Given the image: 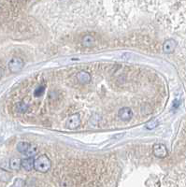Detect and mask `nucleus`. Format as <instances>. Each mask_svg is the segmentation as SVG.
I'll return each instance as SVG.
<instances>
[{"instance_id":"nucleus-9","label":"nucleus","mask_w":186,"mask_h":187,"mask_svg":"<svg viewBox=\"0 0 186 187\" xmlns=\"http://www.w3.org/2000/svg\"><path fill=\"white\" fill-rule=\"evenodd\" d=\"M34 158H26L22 160V168L26 170V171H31L34 168Z\"/></svg>"},{"instance_id":"nucleus-17","label":"nucleus","mask_w":186,"mask_h":187,"mask_svg":"<svg viewBox=\"0 0 186 187\" xmlns=\"http://www.w3.org/2000/svg\"><path fill=\"white\" fill-rule=\"evenodd\" d=\"M24 186V181L22 179H16L15 182L12 184V187H23Z\"/></svg>"},{"instance_id":"nucleus-7","label":"nucleus","mask_w":186,"mask_h":187,"mask_svg":"<svg viewBox=\"0 0 186 187\" xmlns=\"http://www.w3.org/2000/svg\"><path fill=\"white\" fill-rule=\"evenodd\" d=\"M76 78L78 80V81L81 84H86L89 83L92 81V76L89 72H87L86 70H81L80 72L77 73Z\"/></svg>"},{"instance_id":"nucleus-14","label":"nucleus","mask_w":186,"mask_h":187,"mask_svg":"<svg viewBox=\"0 0 186 187\" xmlns=\"http://www.w3.org/2000/svg\"><path fill=\"white\" fill-rule=\"evenodd\" d=\"M10 179H11V175H10L9 172H8L7 170H4V169H0V182H7Z\"/></svg>"},{"instance_id":"nucleus-10","label":"nucleus","mask_w":186,"mask_h":187,"mask_svg":"<svg viewBox=\"0 0 186 187\" xmlns=\"http://www.w3.org/2000/svg\"><path fill=\"white\" fill-rule=\"evenodd\" d=\"M22 167V160L18 157H12L9 160V168L12 170H19Z\"/></svg>"},{"instance_id":"nucleus-15","label":"nucleus","mask_w":186,"mask_h":187,"mask_svg":"<svg viewBox=\"0 0 186 187\" xmlns=\"http://www.w3.org/2000/svg\"><path fill=\"white\" fill-rule=\"evenodd\" d=\"M158 124H159V121L156 120V119H153V120L149 121V122L146 123L145 127H146L148 130H153V129H154L155 127L158 126Z\"/></svg>"},{"instance_id":"nucleus-18","label":"nucleus","mask_w":186,"mask_h":187,"mask_svg":"<svg viewBox=\"0 0 186 187\" xmlns=\"http://www.w3.org/2000/svg\"><path fill=\"white\" fill-rule=\"evenodd\" d=\"M3 68H1V67H0V79H1L2 78V76H3Z\"/></svg>"},{"instance_id":"nucleus-11","label":"nucleus","mask_w":186,"mask_h":187,"mask_svg":"<svg viewBox=\"0 0 186 187\" xmlns=\"http://www.w3.org/2000/svg\"><path fill=\"white\" fill-rule=\"evenodd\" d=\"M31 146V144L27 141H20L17 143V146H16V149L19 153H22V154H26V152L29 149V147Z\"/></svg>"},{"instance_id":"nucleus-6","label":"nucleus","mask_w":186,"mask_h":187,"mask_svg":"<svg viewBox=\"0 0 186 187\" xmlns=\"http://www.w3.org/2000/svg\"><path fill=\"white\" fill-rule=\"evenodd\" d=\"M118 116L122 121H129L133 116V111L129 107H122L118 111Z\"/></svg>"},{"instance_id":"nucleus-1","label":"nucleus","mask_w":186,"mask_h":187,"mask_svg":"<svg viewBox=\"0 0 186 187\" xmlns=\"http://www.w3.org/2000/svg\"><path fill=\"white\" fill-rule=\"evenodd\" d=\"M52 167V161L46 154L40 155L39 157H36L34 161V168L41 173H46Z\"/></svg>"},{"instance_id":"nucleus-8","label":"nucleus","mask_w":186,"mask_h":187,"mask_svg":"<svg viewBox=\"0 0 186 187\" xmlns=\"http://www.w3.org/2000/svg\"><path fill=\"white\" fill-rule=\"evenodd\" d=\"M81 44L85 48H92L95 45V39L91 35H85L81 40Z\"/></svg>"},{"instance_id":"nucleus-5","label":"nucleus","mask_w":186,"mask_h":187,"mask_svg":"<svg viewBox=\"0 0 186 187\" xmlns=\"http://www.w3.org/2000/svg\"><path fill=\"white\" fill-rule=\"evenodd\" d=\"M177 41L173 39H168L167 40H165V42L163 43V52L167 54H172L175 52V50L177 48Z\"/></svg>"},{"instance_id":"nucleus-16","label":"nucleus","mask_w":186,"mask_h":187,"mask_svg":"<svg viewBox=\"0 0 186 187\" xmlns=\"http://www.w3.org/2000/svg\"><path fill=\"white\" fill-rule=\"evenodd\" d=\"M44 90H45V86H42V85L39 86L38 88H36V89L35 90V92H34V95H35L36 97L41 96V95H43V93H44Z\"/></svg>"},{"instance_id":"nucleus-13","label":"nucleus","mask_w":186,"mask_h":187,"mask_svg":"<svg viewBox=\"0 0 186 187\" xmlns=\"http://www.w3.org/2000/svg\"><path fill=\"white\" fill-rule=\"evenodd\" d=\"M38 152H39L38 147H36V145H31L24 154H26V155L27 157H29V158H33L35 155H36Z\"/></svg>"},{"instance_id":"nucleus-3","label":"nucleus","mask_w":186,"mask_h":187,"mask_svg":"<svg viewBox=\"0 0 186 187\" xmlns=\"http://www.w3.org/2000/svg\"><path fill=\"white\" fill-rule=\"evenodd\" d=\"M153 154L157 158H165L167 156V148L163 143H156L153 147Z\"/></svg>"},{"instance_id":"nucleus-2","label":"nucleus","mask_w":186,"mask_h":187,"mask_svg":"<svg viewBox=\"0 0 186 187\" xmlns=\"http://www.w3.org/2000/svg\"><path fill=\"white\" fill-rule=\"evenodd\" d=\"M24 67V62L22 58L20 57H12L9 62V64H8V68L9 69V71L11 73H18L20 72L22 68Z\"/></svg>"},{"instance_id":"nucleus-4","label":"nucleus","mask_w":186,"mask_h":187,"mask_svg":"<svg viewBox=\"0 0 186 187\" xmlns=\"http://www.w3.org/2000/svg\"><path fill=\"white\" fill-rule=\"evenodd\" d=\"M81 124V116L79 113H74L72 115H70L67 120V123L66 126L68 129H77Z\"/></svg>"},{"instance_id":"nucleus-12","label":"nucleus","mask_w":186,"mask_h":187,"mask_svg":"<svg viewBox=\"0 0 186 187\" xmlns=\"http://www.w3.org/2000/svg\"><path fill=\"white\" fill-rule=\"evenodd\" d=\"M15 109L17 112H19V113H24V112H26L28 109V104H26L23 101L18 102L15 106Z\"/></svg>"}]
</instances>
